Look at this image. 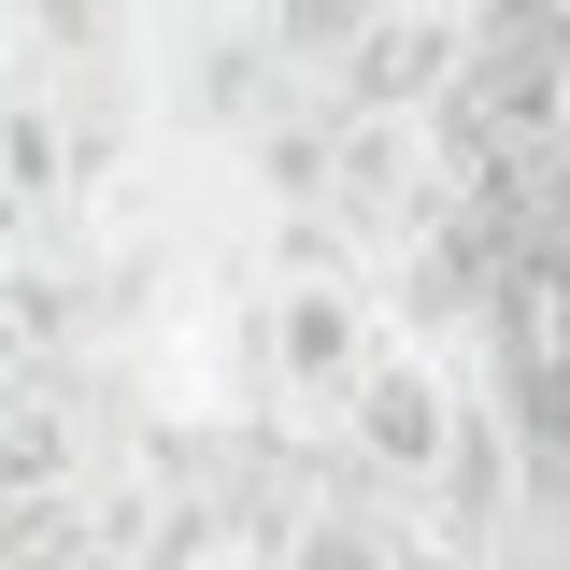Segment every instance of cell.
<instances>
[{
	"label": "cell",
	"mask_w": 570,
	"mask_h": 570,
	"mask_svg": "<svg viewBox=\"0 0 570 570\" xmlns=\"http://www.w3.org/2000/svg\"><path fill=\"white\" fill-rule=\"evenodd\" d=\"M557 228H570V142H557Z\"/></svg>",
	"instance_id": "obj_2"
},
{
	"label": "cell",
	"mask_w": 570,
	"mask_h": 570,
	"mask_svg": "<svg viewBox=\"0 0 570 570\" xmlns=\"http://www.w3.org/2000/svg\"><path fill=\"white\" fill-rule=\"evenodd\" d=\"M371 14H385V0H272V43L285 58H343Z\"/></svg>",
	"instance_id": "obj_1"
}]
</instances>
